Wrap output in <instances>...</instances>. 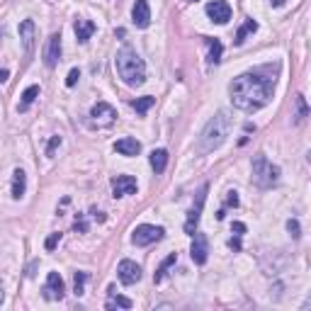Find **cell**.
I'll return each instance as SVG.
<instances>
[{
  "instance_id": "obj_1",
  "label": "cell",
  "mask_w": 311,
  "mask_h": 311,
  "mask_svg": "<svg viewBox=\"0 0 311 311\" xmlns=\"http://www.w3.org/2000/svg\"><path fill=\"white\" fill-rule=\"evenodd\" d=\"M267 66L258 68V71H248L238 78H233V83L229 85V95L233 107L253 114L258 109H263L270 100H272V90H275V76H265Z\"/></svg>"
},
{
  "instance_id": "obj_2",
  "label": "cell",
  "mask_w": 311,
  "mask_h": 311,
  "mask_svg": "<svg viewBox=\"0 0 311 311\" xmlns=\"http://www.w3.org/2000/svg\"><path fill=\"white\" fill-rule=\"evenodd\" d=\"M231 126H233L231 114H229L226 109L217 112V114L207 122V126L202 129V134H200L197 153H212V151H217V148L226 141V136L231 134Z\"/></svg>"
},
{
  "instance_id": "obj_3",
  "label": "cell",
  "mask_w": 311,
  "mask_h": 311,
  "mask_svg": "<svg viewBox=\"0 0 311 311\" xmlns=\"http://www.w3.org/2000/svg\"><path fill=\"white\" fill-rule=\"evenodd\" d=\"M114 66H117L119 78H122L126 85H131V88L143 85V80H146V63H143V59H141L131 47H122V49L117 51Z\"/></svg>"
},
{
  "instance_id": "obj_4",
  "label": "cell",
  "mask_w": 311,
  "mask_h": 311,
  "mask_svg": "<svg viewBox=\"0 0 311 311\" xmlns=\"http://www.w3.org/2000/svg\"><path fill=\"white\" fill-rule=\"evenodd\" d=\"M280 180V168L272 166L265 156H255L253 161V183L260 187V190H267L272 187L275 183Z\"/></svg>"
},
{
  "instance_id": "obj_5",
  "label": "cell",
  "mask_w": 311,
  "mask_h": 311,
  "mask_svg": "<svg viewBox=\"0 0 311 311\" xmlns=\"http://www.w3.org/2000/svg\"><path fill=\"white\" fill-rule=\"evenodd\" d=\"M163 226H153V224H141V226H136L134 229V233H131V243L134 246H151V243H156V241H161L163 238Z\"/></svg>"
},
{
  "instance_id": "obj_6",
  "label": "cell",
  "mask_w": 311,
  "mask_h": 311,
  "mask_svg": "<svg viewBox=\"0 0 311 311\" xmlns=\"http://www.w3.org/2000/svg\"><path fill=\"white\" fill-rule=\"evenodd\" d=\"M114 119H117V112H114V107L109 105V102H95L93 105V109H90V122H93V126H112L114 124Z\"/></svg>"
},
{
  "instance_id": "obj_7",
  "label": "cell",
  "mask_w": 311,
  "mask_h": 311,
  "mask_svg": "<svg viewBox=\"0 0 311 311\" xmlns=\"http://www.w3.org/2000/svg\"><path fill=\"white\" fill-rule=\"evenodd\" d=\"M63 292H66V284H63L61 275H59V272H49V275H47V282H44V287H42L44 299H47V301H59V299H63Z\"/></svg>"
},
{
  "instance_id": "obj_8",
  "label": "cell",
  "mask_w": 311,
  "mask_h": 311,
  "mask_svg": "<svg viewBox=\"0 0 311 311\" xmlns=\"http://www.w3.org/2000/svg\"><path fill=\"white\" fill-rule=\"evenodd\" d=\"M207 190H209V185H202V190L197 192V202L187 214V221H185V233L187 236H192L197 231V224H200V217H202V207H204V200H207Z\"/></svg>"
},
{
  "instance_id": "obj_9",
  "label": "cell",
  "mask_w": 311,
  "mask_h": 311,
  "mask_svg": "<svg viewBox=\"0 0 311 311\" xmlns=\"http://www.w3.org/2000/svg\"><path fill=\"white\" fill-rule=\"evenodd\" d=\"M192 238H195V241H192V248H190V258H192L195 265H204V263H207V255H209V241H207V236L200 233V231H195Z\"/></svg>"
},
{
  "instance_id": "obj_10",
  "label": "cell",
  "mask_w": 311,
  "mask_h": 311,
  "mask_svg": "<svg viewBox=\"0 0 311 311\" xmlns=\"http://www.w3.org/2000/svg\"><path fill=\"white\" fill-rule=\"evenodd\" d=\"M207 15H209L212 22L226 25L231 20V5L226 3V0H212V3H207Z\"/></svg>"
},
{
  "instance_id": "obj_11",
  "label": "cell",
  "mask_w": 311,
  "mask_h": 311,
  "mask_svg": "<svg viewBox=\"0 0 311 311\" xmlns=\"http://www.w3.org/2000/svg\"><path fill=\"white\" fill-rule=\"evenodd\" d=\"M117 277H119V282L122 284H136L139 280H141V267L134 263V260H122L119 263V267H117Z\"/></svg>"
},
{
  "instance_id": "obj_12",
  "label": "cell",
  "mask_w": 311,
  "mask_h": 311,
  "mask_svg": "<svg viewBox=\"0 0 311 311\" xmlns=\"http://www.w3.org/2000/svg\"><path fill=\"white\" fill-rule=\"evenodd\" d=\"M59 61H61V34L54 32L49 37V44H47V51H44V63H47V68H54Z\"/></svg>"
},
{
  "instance_id": "obj_13",
  "label": "cell",
  "mask_w": 311,
  "mask_h": 311,
  "mask_svg": "<svg viewBox=\"0 0 311 311\" xmlns=\"http://www.w3.org/2000/svg\"><path fill=\"white\" fill-rule=\"evenodd\" d=\"M136 192V180L131 175H117L112 178V195L114 197H126Z\"/></svg>"
},
{
  "instance_id": "obj_14",
  "label": "cell",
  "mask_w": 311,
  "mask_h": 311,
  "mask_svg": "<svg viewBox=\"0 0 311 311\" xmlns=\"http://www.w3.org/2000/svg\"><path fill=\"white\" fill-rule=\"evenodd\" d=\"M131 20L139 30H146L151 25V8L146 0H136L134 3V10H131Z\"/></svg>"
},
{
  "instance_id": "obj_15",
  "label": "cell",
  "mask_w": 311,
  "mask_h": 311,
  "mask_svg": "<svg viewBox=\"0 0 311 311\" xmlns=\"http://www.w3.org/2000/svg\"><path fill=\"white\" fill-rule=\"evenodd\" d=\"M20 39H22V47H25V56L30 59L34 54V22L32 20L20 22Z\"/></svg>"
},
{
  "instance_id": "obj_16",
  "label": "cell",
  "mask_w": 311,
  "mask_h": 311,
  "mask_svg": "<svg viewBox=\"0 0 311 311\" xmlns=\"http://www.w3.org/2000/svg\"><path fill=\"white\" fill-rule=\"evenodd\" d=\"M95 30H97V25L90 22V20H76V22H73V32H76V39H78L80 44H85V42L95 34Z\"/></svg>"
},
{
  "instance_id": "obj_17",
  "label": "cell",
  "mask_w": 311,
  "mask_h": 311,
  "mask_svg": "<svg viewBox=\"0 0 311 311\" xmlns=\"http://www.w3.org/2000/svg\"><path fill=\"white\" fill-rule=\"evenodd\" d=\"M114 151L131 158V156H139V153H141V143H139L136 139H131V136H124V139H119V141L114 143Z\"/></svg>"
},
{
  "instance_id": "obj_18",
  "label": "cell",
  "mask_w": 311,
  "mask_h": 311,
  "mask_svg": "<svg viewBox=\"0 0 311 311\" xmlns=\"http://www.w3.org/2000/svg\"><path fill=\"white\" fill-rule=\"evenodd\" d=\"M25 190H27V175L22 168H15L13 173V197L15 200H22L25 197Z\"/></svg>"
},
{
  "instance_id": "obj_19",
  "label": "cell",
  "mask_w": 311,
  "mask_h": 311,
  "mask_svg": "<svg viewBox=\"0 0 311 311\" xmlns=\"http://www.w3.org/2000/svg\"><path fill=\"white\" fill-rule=\"evenodd\" d=\"M166 166H168V151H166V148L151 151V168H153L156 173H163Z\"/></svg>"
},
{
  "instance_id": "obj_20",
  "label": "cell",
  "mask_w": 311,
  "mask_h": 311,
  "mask_svg": "<svg viewBox=\"0 0 311 311\" xmlns=\"http://www.w3.org/2000/svg\"><path fill=\"white\" fill-rule=\"evenodd\" d=\"M253 32H258V22H255V20H246V22L241 25V30L236 32L233 44H236V47H241V44L246 42V37H248V34H253Z\"/></svg>"
},
{
  "instance_id": "obj_21",
  "label": "cell",
  "mask_w": 311,
  "mask_h": 311,
  "mask_svg": "<svg viewBox=\"0 0 311 311\" xmlns=\"http://www.w3.org/2000/svg\"><path fill=\"white\" fill-rule=\"evenodd\" d=\"M37 97H39V85H30V88L22 93V102L17 105V112H27L30 105H32Z\"/></svg>"
},
{
  "instance_id": "obj_22",
  "label": "cell",
  "mask_w": 311,
  "mask_h": 311,
  "mask_svg": "<svg viewBox=\"0 0 311 311\" xmlns=\"http://www.w3.org/2000/svg\"><path fill=\"white\" fill-rule=\"evenodd\" d=\"M107 292H109V301L105 304L107 309H114V306H119V309H131V306H134L131 299H129V296H119V294L114 292V287H109Z\"/></svg>"
},
{
  "instance_id": "obj_23",
  "label": "cell",
  "mask_w": 311,
  "mask_h": 311,
  "mask_svg": "<svg viewBox=\"0 0 311 311\" xmlns=\"http://www.w3.org/2000/svg\"><path fill=\"white\" fill-rule=\"evenodd\" d=\"M175 263H178V253H171V255H168V258H166V260L158 265V270L153 272V282H156V284H158V282H163V277H166L168 267H171V265H175Z\"/></svg>"
},
{
  "instance_id": "obj_24",
  "label": "cell",
  "mask_w": 311,
  "mask_h": 311,
  "mask_svg": "<svg viewBox=\"0 0 311 311\" xmlns=\"http://www.w3.org/2000/svg\"><path fill=\"white\" fill-rule=\"evenodd\" d=\"M207 42V49H209V63H219L221 61V51H224V47H221V42L219 39H204Z\"/></svg>"
},
{
  "instance_id": "obj_25",
  "label": "cell",
  "mask_w": 311,
  "mask_h": 311,
  "mask_svg": "<svg viewBox=\"0 0 311 311\" xmlns=\"http://www.w3.org/2000/svg\"><path fill=\"white\" fill-rule=\"evenodd\" d=\"M153 105H156V97H151V95H146V97H136V100L131 102V107H134L139 114H146Z\"/></svg>"
},
{
  "instance_id": "obj_26",
  "label": "cell",
  "mask_w": 311,
  "mask_h": 311,
  "mask_svg": "<svg viewBox=\"0 0 311 311\" xmlns=\"http://www.w3.org/2000/svg\"><path fill=\"white\" fill-rule=\"evenodd\" d=\"M296 114H294V119L296 122H304L306 117H309V105H306V100H304V95H296Z\"/></svg>"
},
{
  "instance_id": "obj_27",
  "label": "cell",
  "mask_w": 311,
  "mask_h": 311,
  "mask_svg": "<svg viewBox=\"0 0 311 311\" xmlns=\"http://www.w3.org/2000/svg\"><path fill=\"white\" fill-rule=\"evenodd\" d=\"M85 282H88V272H76V277H73V292H76V296H83Z\"/></svg>"
},
{
  "instance_id": "obj_28",
  "label": "cell",
  "mask_w": 311,
  "mask_h": 311,
  "mask_svg": "<svg viewBox=\"0 0 311 311\" xmlns=\"http://www.w3.org/2000/svg\"><path fill=\"white\" fill-rule=\"evenodd\" d=\"M287 231L292 233V238H299V236H301V229H299V221H296V219H289V221H287Z\"/></svg>"
},
{
  "instance_id": "obj_29",
  "label": "cell",
  "mask_w": 311,
  "mask_h": 311,
  "mask_svg": "<svg viewBox=\"0 0 311 311\" xmlns=\"http://www.w3.org/2000/svg\"><path fill=\"white\" fill-rule=\"evenodd\" d=\"M78 78H80V71H78V68H71V71H68V78H66V85L73 88V85L78 83Z\"/></svg>"
},
{
  "instance_id": "obj_30",
  "label": "cell",
  "mask_w": 311,
  "mask_h": 311,
  "mask_svg": "<svg viewBox=\"0 0 311 311\" xmlns=\"http://www.w3.org/2000/svg\"><path fill=\"white\" fill-rule=\"evenodd\" d=\"M61 146V136H51V141H49V146H47V156H54V151Z\"/></svg>"
},
{
  "instance_id": "obj_31",
  "label": "cell",
  "mask_w": 311,
  "mask_h": 311,
  "mask_svg": "<svg viewBox=\"0 0 311 311\" xmlns=\"http://www.w3.org/2000/svg\"><path fill=\"white\" fill-rule=\"evenodd\" d=\"M226 207H238V192L236 190L226 192Z\"/></svg>"
},
{
  "instance_id": "obj_32",
  "label": "cell",
  "mask_w": 311,
  "mask_h": 311,
  "mask_svg": "<svg viewBox=\"0 0 311 311\" xmlns=\"http://www.w3.org/2000/svg\"><path fill=\"white\" fill-rule=\"evenodd\" d=\"M73 229H76L78 233H85V231H88V224H85L83 214H78V217H76V224H73Z\"/></svg>"
},
{
  "instance_id": "obj_33",
  "label": "cell",
  "mask_w": 311,
  "mask_h": 311,
  "mask_svg": "<svg viewBox=\"0 0 311 311\" xmlns=\"http://www.w3.org/2000/svg\"><path fill=\"white\" fill-rule=\"evenodd\" d=\"M59 241H61V233H51V236L47 238V243H44V248H47V250H54Z\"/></svg>"
},
{
  "instance_id": "obj_34",
  "label": "cell",
  "mask_w": 311,
  "mask_h": 311,
  "mask_svg": "<svg viewBox=\"0 0 311 311\" xmlns=\"http://www.w3.org/2000/svg\"><path fill=\"white\" fill-rule=\"evenodd\" d=\"M231 231H233V236H243V233H246V224H241V221H233Z\"/></svg>"
},
{
  "instance_id": "obj_35",
  "label": "cell",
  "mask_w": 311,
  "mask_h": 311,
  "mask_svg": "<svg viewBox=\"0 0 311 311\" xmlns=\"http://www.w3.org/2000/svg\"><path fill=\"white\" fill-rule=\"evenodd\" d=\"M229 248H233V250H241V236H233V238L229 241Z\"/></svg>"
},
{
  "instance_id": "obj_36",
  "label": "cell",
  "mask_w": 311,
  "mask_h": 311,
  "mask_svg": "<svg viewBox=\"0 0 311 311\" xmlns=\"http://www.w3.org/2000/svg\"><path fill=\"white\" fill-rule=\"evenodd\" d=\"M37 265H39V260H32V263H30V267H27V272H25V275H27V277H34V270H37Z\"/></svg>"
},
{
  "instance_id": "obj_37",
  "label": "cell",
  "mask_w": 311,
  "mask_h": 311,
  "mask_svg": "<svg viewBox=\"0 0 311 311\" xmlns=\"http://www.w3.org/2000/svg\"><path fill=\"white\" fill-rule=\"evenodd\" d=\"M90 212H93V217H95L97 221H105V219H107V217H105L102 212H97V209H90Z\"/></svg>"
},
{
  "instance_id": "obj_38",
  "label": "cell",
  "mask_w": 311,
  "mask_h": 311,
  "mask_svg": "<svg viewBox=\"0 0 311 311\" xmlns=\"http://www.w3.org/2000/svg\"><path fill=\"white\" fill-rule=\"evenodd\" d=\"M8 76H10V71H8V68L0 71V83H5V80H8Z\"/></svg>"
},
{
  "instance_id": "obj_39",
  "label": "cell",
  "mask_w": 311,
  "mask_h": 311,
  "mask_svg": "<svg viewBox=\"0 0 311 311\" xmlns=\"http://www.w3.org/2000/svg\"><path fill=\"white\" fill-rule=\"evenodd\" d=\"M270 3H272V5H275V8H280V5H282V3H284V0H270Z\"/></svg>"
},
{
  "instance_id": "obj_40",
  "label": "cell",
  "mask_w": 311,
  "mask_h": 311,
  "mask_svg": "<svg viewBox=\"0 0 311 311\" xmlns=\"http://www.w3.org/2000/svg\"><path fill=\"white\" fill-rule=\"evenodd\" d=\"M3 299H5V294H3V287H0V304H3Z\"/></svg>"
},
{
  "instance_id": "obj_41",
  "label": "cell",
  "mask_w": 311,
  "mask_h": 311,
  "mask_svg": "<svg viewBox=\"0 0 311 311\" xmlns=\"http://www.w3.org/2000/svg\"><path fill=\"white\" fill-rule=\"evenodd\" d=\"M190 3H192V0H190Z\"/></svg>"
}]
</instances>
